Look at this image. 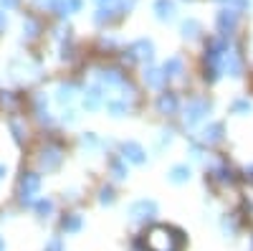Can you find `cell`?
Segmentation results:
<instances>
[{
  "mask_svg": "<svg viewBox=\"0 0 253 251\" xmlns=\"http://www.w3.org/2000/svg\"><path fill=\"white\" fill-rule=\"evenodd\" d=\"M147 251H180L182 249V234L167 226H152L144 234Z\"/></svg>",
  "mask_w": 253,
  "mask_h": 251,
  "instance_id": "cell-1",
  "label": "cell"
},
{
  "mask_svg": "<svg viewBox=\"0 0 253 251\" xmlns=\"http://www.w3.org/2000/svg\"><path fill=\"white\" fill-rule=\"evenodd\" d=\"M157 213V205L152 201H137L129 205V218L132 221H144V218H152Z\"/></svg>",
  "mask_w": 253,
  "mask_h": 251,
  "instance_id": "cell-2",
  "label": "cell"
},
{
  "mask_svg": "<svg viewBox=\"0 0 253 251\" xmlns=\"http://www.w3.org/2000/svg\"><path fill=\"white\" fill-rule=\"evenodd\" d=\"M208 112H210V104H208V101H203V99L190 101L187 109H185V122H187V124H195V122H200Z\"/></svg>",
  "mask_w": 253,
  "mask_h": 251,
  "instance_id": "cell-3",
  "label": "cell"
},
{
  "mask_svg": "<svg viewBox=\"0 0 253 251\" xmlns=\"http://www.w3.org/2000/svg\"><path fill=\"white\" fill-rule=\"evenodd\" d=\"M38 188H41V178L36 173L23 175V180H20V196H23V203H31L33 201V196L38 193Z\"/></svg>",
  "mask_w": 253,
  "mask_h": 251,
  "instance_id": "cell-4",
  "label": "cell"
},
{
  "mask_svg": "<svg viewBox=\"0 0 253 251\" xmlns=\"http://www.w3.org/2000/svg\"><path fill=\"white\" fill-rule=\"evenodd\" d=\"M122 152H124V160H129V162H137V165H142V162L147 160L144 150L139 148L137 142H124V145H122Z\"/></svg>",
  "mask_w": 253,
  "mask_h": 251,
  "instance_id": "cell-5",
  "label": "cell"
},
{
  "mask_svg": "<svg viewBox=\"0 0 253 251\" xmlns=\"http://www.w3.org/2000/svg\"><path fill=\"white\" fill-rule=\"evenodd\" d=\"M61 162V150L58 148H48L43 150V155H41V167H46V170H53V167H58Z\"/></svg>",
  "mask_w": 253,
  "mask_h": 251,
  "instance_id": "cell-6",
  "label": "cell"
},
{
  "mask_svg": "<svg viewBox=\"0 0 253 251\" xmlns=\"http://www.w3.org/2000/svg\"><path fill=\"white\" fill-rule=\"evenodd\" d=\"M155 10H157L160 20H170V18L175 15V5L170 3V0H157V5H155Z\"/></svg>",
  "mask_w": 253,
  "mask_h": 251,
  "instance_id": "cell-7",
  "label": "cell"
},
{
  "mask_svg": "<svg viewBox=\"0 0 253 251\" xmlns=\"http://www.w3.org/2000/svg\"><path fill=\"white\" fill-rule=\"evenodd\" d=\"M132 51H139V53H134V56H139V58H147V61H152V44H150V41H137V44L132 46Z\"/></svg>",
  "mask_w": 253,
  "mask_h": 251,
  "instance_id": "cell-8",
  "label": "cell"
},
{
  "mask_svg": "<svg viewBox=\"0 0 253 251\" xmlns=\"http://www.w3.org/2000/svg\"><path fill=\"white\" fill-rule=\"evenodd\" d=\"M157 107H160V112H165V114L175 112V109H177V99H175V94H165V97H160Z\"/></svg>",
  "mask_w": 253,
  "mask_h": 251,
  "instance_id": "cell-9",
  "label": "cell"
},
{
  "mask_svg": "<svg viewBox=\"0 0 253 251\" xmlns=\"http://www.w3.org/2000/svg\"><path fill=\"white\" fill-rule=\"evenodd\" d=\"M220 137H223V124H213V127H208L205 132H203V142H220Z\"/></svg>",
  "mask_w": 253,
  "mask_h": 251,
  "instance_id": "cell-10",
  "label": "cell"
},
{
  "mask_svg": "<svg viewBox=\"0 0 253 251\" xmlns=\"http://www.w3.org/2000/svg\"><path fill=\"white\" fill-rule=\"evenodd\" d=\"M187 178H190V167L187 165H175L170 170V180L172 183H185Z\"/></svg>",
  "mask_w": 253,
  "mask_h": 251,
  "instance_id": "cell-11",
  "label": "cell"
},
{
  "mask_svg": "<svg viewBox=\"0 0 253 251\" xmlns=\"http://www.w3.org/2000/svg\"><path fill=\"white\" fill-rule=\"evenodd\" d=\"M165 79H167V76H165L162 71H157V69H150V71L144 74V81L150 84V87H155V89L162 87V81H165Z\"/></svg>",
  "mask_w": 253,
  "mask_h": 251,
  "instance_id": "cell-12",
  "label": "cell"
},
{
  "mask_svg": "<svg viewBox=\"0 0 253 251\" xmlns=\"http://www.w3.org/2000/svg\"><path fill=\"white\" fill-rule=\"evenodd\" d=\"M180 71H182V61H180V58H170V61L165 64V69H162L165 76H177Z\"/></svg>",
  "mask_w": 253,
  "mask_h": 251,
  "instance_id": "cell-13",
  "label": "cell"
},
{
  "mask_svg": "<svg viewBox=\"0 0 253 251\" xmlns=\"http://www.w3.org/2000/svg\"><path fill=\"white\" fill-rule=\"evenodd\" d=\"M84 104H86L89 109H96L99 104H101V89H91V92L86 94V101H84Z\"/></svg>",
  "mask_w": 253,
  "mask_h": 251,
  "instance_id": "cell-14",
  "label": "cell"
},
{
  "mask_svg": "<svg viewBox=\"0 0 253 251\" xmlns=\"http://www.w3.org/2000/svg\"><path fill=\"white\" fill-rule=\"evenodd\" d=\"M233 26H236V13H233V10H223V15H220V28H223V31H225V28L230 31Z\"/></svg>",
  "mask_w": 253,
  "mask_h": 251,
  "instance_id": "cell-15",
  "label": "cell"
},
{
  "mask_svg": "<svg viewBox=\"0 0 253 251\" xmlns=\"http://www.w3.org/2000/svg\"><path fill=\"white\" fill-rule=\"evenodd\" d=\"M74 99V87H66V84H61L58 87V101L61 104H66V101H71Z\"/></svg>",
  "mask_w": 253,
  "mask_h": 251,
  "instance_id": "cell-16",
  "label": "cell"
},
{
  "mask_svg": "<svg viewBox=\"0 0 253 251\" xmlns=\"http://www.w3.org/2000/svg\"><path fill=\"white\" fill-rule=\"evenodd\" d=\"M63 228H66V231H79L81 228V216H69L66 221H63Z\"/></svg>",
  "mask_w": 253,
  "mask_h": 251,
  "instance_id": "cell-17",
  "label": "cell"
},
{
  "mask_svg": "<svg viewBox=\"0 0 253 251\" xmlns=\"http://www.w3.org/2000/svg\"><path fill=\"white\" fill-rule=\"evenodd\" d=\"M36 211L46 218V216L53 211V203H51V201H38V203H36Z\"/></svg>",
  "mask_w": 253,
  "mask_h": 251,
  "instance_id": "cell-18",
  "label": "cell"
},
{
  "mask_svg": "<svg viewBox=\"0 0 253 251\" xmlns=\"http://www.w3.org/2000/svg\"><path fill=\"white\" fill-rule=\"evenodd\" d=\"M109 112H112L114 117H122V114L126 112V104H122V101H109Z\"/></svg>",
  "mask_w": 253,
  "mask_h": 251,
  "instance_id": "cell-19",
  "label": "cell"
},
{
  "mask_svg": "<svg viewBox=\"0 0 253 251\" xmlns=\"http://www.w3.org/2000/svg\"><path fill=\"white\" fill-rule=\"evenodd\" d=\"M112 173H114V178H117V180H122V178H126V170H124V165H122L119 160H117V162L112 165Z\"/></svg>",
  "mask_w": 253,
  "mask_h": 251,
  "instance_id": "cell-20",
  "label": "cell"
},
{
  "mask_svg": "<svg viewBox=\"0 0 253 251\" xmlns=\"http://www.w3.org/2000/svg\"><path fill=\"white\" fill-rule=\"evenodd\" d=\"M195 31H198V23H195V20H190V23H185V26H182V33H185V38H187V36H190V38H193V36H198Z\"/></svg>",
  "mask_w": 253,
  "mask_h": 251,
  "instance_id": "cell-21",
  "label": "cell"
},
{
  "mask_svg": "<svg viewBox=\"0 0 253 251\" xmlns=\"http://www.w3.org/2000/svg\"><path fill=\"white\" fill-rule=\"evenodd\" d=\"M104 205H107V203H112L114 201V193H112V188H104V191H101V198H99Z\"/></svg>",
  "mask_w": 253,
  "mask_h": 251,
  "instance_id": "cell-22",
  "label": "cell"
},
{
  "mask_svg": "<svg viewBox=\"0 0 253 251\" xmlns=\"http://www.w3.org/2000/svg\"><path fill=\"white\" fill-rule=\"evenodd\" d=\"M233 109H236V112H248V109H251V104H248L246 99H241V101L233 104Z\"/></svg>",
  "mask_w": 253,
  "mask_h": 251,
  "instance_id": "cell-23",
  "label": "cell"
},
{
  "mask_svg": "<svg viewBox=\"0 0 253 251\" xmlns=\"http://www.w3.org/2000/svg\"><path fill=\"white\" fill-rule=\"evenodd\" d=\"M81 142H84V145H89V148H94V145H96V137H94V135H84Z\"/></svg>",
  "mask_w": 253,
  "mask_h": 251,
  "instance_id": "cell-24",
  "label": "cell"
},
{
  "mask_svg": "<svg viewBox=\"0 0 253 251\" xmlns=\"http://www.w3.org/2000/svg\"><path fill=\"white\" fill-rule=\"evenodd\" d=\"M61 249H63V246H61V239H53V241L48 244V249H46V251H61Z\"/></svg>",
  "mask_w": 253,
  "mask_h": 251,
  "instance_id": "cell-25",
  "label": "cell"
},
{
  "mask_svg": "<svg viewBox=\"0 0 253 251\" xmlns=\"http://www.w3.org/2000/svg\"><path fill=\"white\" fill-rule=\"evenodd\" d=\"M10 127H13V132H15V140H23V135H20V124H18V122H13Z\"/></svg>",
  "mask_w": 253,
  "mask_h": 251,
  "instance_id": "cell-26",
  "label": "cell"
},
{
  "mask_svg": "<svg viewBox=\"0 0 253 251\" xmlns=\"http://www.w3.org/2000/svg\"><path fill=\"white\" fill-rule=\"evenodd\" d=\"M8 26V20H5V13H0V31H3Z\"/></svg>",
  "mask_w": 253,
  "mask_h": 251,
  "instance_id": "cell-27",
  "label": "cell"
},
{
  "mask_svg": "<svg viewBox=\"0 0 253 251\" xmlns=\"http://www.w3.org/2000/svg\"><path fill=\"white\" fill-rule=\"evenodd\" d=\"M3 5H8V8H15V5H18V0H3Z\"/></svg>",
  "mask_w": 253,
  "mask_h": 251,
  "instance_id": "cell-28",
  "label": "cell"
},
{
  "mask_svg": "<svg viewBox=\"0 0 253 251\" xmlns=\"http://www.w3.org/2000/svg\"><path fill=\"white\" fill-rule=\"evenodd\" d=\"M3 175H5V167H3V165H0V178H3Z\"/></svg>",
  "mask_w": 253,
  "mask_h": 251,
  "instance_id": "cell-29",
  "label": "cell"
},
{
  "mask_svg": "<svg viewBox=\"0 0 253 251\" xmlns=\"http://www.w3.org/2000/svg\"><path fill=\"white\" fill-rule=\"evenodd\" d=\"M0 251H5V244H3V239H0Z\"/></svg>",
  "mask_w": 253,
  "mask_h": 251,
  "instance_id": "cell-30",
  "label": "cell"
}]
</instances>
